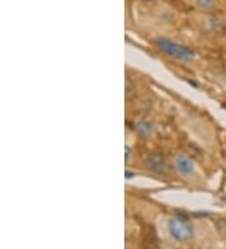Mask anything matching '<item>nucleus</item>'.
Segmentation results:
<instances>
[{
  "label": "nucleus",
  "mask_w": 226,
  "mask_h": 249,
  "mask_svg": "<svg viewBox=\"0 0 226 249\" xmlns=\"http://www.w3.org/2000/svg\"><path fill=\"white\" fill-rule=\"evenodd\" d=\"M135 177V173H131V171H126V179H131V178Z\"/></svg>",
  "instance_id": "8"
},
{
  "label": "nucleus",
  "mask_w": 226,
  "mask_h": 249,
  "mask_svg": "<svg viewBox=\"0 0 226 249\" xmlns=\"http://www.w3.org/2000/svg\"><path fill=\"white\" fill-rule=\"evenodd\" d=\"M141 1H145V3H150V1H154V0H141Z\"/></svg>",
  "instance_id": "9"
},
{
  "label": "nucleus",
  "mask_w": 226,
  "mask_h": 249,
  "mask_svg": "<svg viewBox=\"0 0 226 249\" xmlns=\"http://www.w3.org/2000/svg\"><path fill=\"white\" fill-rule=\"evenodd\" d=\"M196 1L204 9H211L215 5V0H196Z\"/></svg>",
  "instance_id": "6"
},
{
  "label": "nucleus",
  "mask_w": 226,
  "mask_h": 249,
  "mask_svg": "<svg viewBox=\"0 0 226 249\" xmlns=\"http://www.w3.org/2000/svg\"><path fill=\"white\" fill-rule=\"evenodd\" d=\"M124 151H126V154H124V161H128V159H130V155H131V150L128 146H124Z\"/></svg>",
  "instance_id": "7"
},
{
  "label": "nucleus",
  "mask_w": 226,
  "mask_h": 249,
  "mask_svg": "<svg viewBox=\"0 0 226 249\" xmlns=\"http://www.w3.org/2000/svg\"><path fill=\"white\" fill-rule=\"evenodd\" d=\"M146 166L150 169L152 173L158 174V175H167L170 171L167 161L158 154H150L146 158Z\"/></svg>",
  "instance_id": "3"
},
{
  "label": "nucleus",
  "mask_w": 226,
  "mask_h": 249,
  "mask_svg": "<svg viewBox=\"0 0 226 249\" xmlns=\"http://www.w3.org/2000/svg\"><path fill=\"white\" fill-rule=\"evenodd\" d=\"M155 44L163 53L169 54L170 57L175 58V59H178V61L190 62L195 58V52L190 47L182 46L180 43L174 42V40L169 39V38H163V36L156 38Z\"/></svg>",
  "instance_id": "1"
},
{
  "label": "nucleus",
  "mask_w": 226,
  "mask_h": 249,
  "mask_svg": "<svg viewBox=\"0 0 226 249\" xmlns=\"http://www.w3.org/2000/svg\"><path fill=\"white\" fill-rule=\"evenodd\" d=\"M136 130L139 131V134L142 136H148L152 132V124L147 120H141L136 126Z\"/></svg>",
  "instance_id": "5"
},
{
  "label": "nucleus",
  "mask_w": 226,
  "mask_h": 249,
  "mask_svg": "<svg viewBox=\"0 0 226 249\" xmlns=\"http://www.w3.org/2000/svg\"><path fill=\"white\" fill-rule=\"evenodd\" d=\"M175 166L177 171L182 175H191L195 170L193 161L186 155H178L175 159Z\"/></svg>",
  "instance_id": "4"
},
{
  "label": "nucleus",
  "mask_w": 226,
  "mask_h": 249,
  "mask_svg": "<svg viewBox=\"0 0 226 249\" xmlns=\"http://www.w3.org/2000/svg\"><path fill=\"white\" fill-rule=\"evenodd\" d=\"M167 229L172 238L177 242H187L193 237V228L190 223L180 218H171L167 224Z\"/></svg>",
  "instance_id": "2"
}]
</instances>
